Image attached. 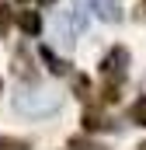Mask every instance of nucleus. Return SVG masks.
<instances>
[{
  "label": "nucleus",
  "mask_w": 146,
  "mask_h": 150,
  "mask_svg": "<svg viewBox=\"0 0 146 150\" xmlns=\"http://www.w3.org/2000/svg\"><path fill=\"white\" fill-rule=\"evenodd\" d=\"M49 4H52V0H49Z\"/></svg>",
  "instance_id": "nucleus-14"
},
{
  "label": "nucleus",
  "mask_w": 146,
  "mask_h": 150,
  "mask_svg": "<svg viewBox=\"0 0 146 150\" xmlns=\"http://www.w3.org/2000/svg\"><path fill=\"white\" fill-rule=\"evenodd\" d=\"M38 56H42V63H45L52 74H66V67H70V63H63V59H59V56H56L49 45H42V49H38Z\"/></svg>",
  "instance_id": "nucleus-4"
},
{
  "label": "nucleus",
  "mask_w": 146,
  "mask_h": 150,
  "mask_svg": "<svg viewBox=\"0 0 146 150\" xmlns=\"http://www.w3.org/2000/svg\"><path fill=\"white\" fill-rule=\"evenodd\" d=\"M84 28H87V11L80 4H70L66 11L56 14V32L66 42H77V35H84Z\"/></svg>",
  "instance_id": "nucleus-2"
},
{
  "label": "nucleus",
  "mask_w": 146,
  "mask_h": 150,
  "mask_svg": "<svg viewBox=\"0 0 146 150\" xmlns=\"http://www.w3.org/2000/svg\"><path fill=\"white\" fill-rule=\"evenodd\" d=\"M139 150H146V143H143V147H139Z\"/></svg>",
  "instance_id": "nucleus-13"
},
{
  "label": "nucleus",
  "mask_w": 146,
  "mask_h": 150,
  "mask_svg": "<svg viewBox=\"0 0 146 150\" xmlns=\"http://www.w3.org/2000/svg\"><path fill=\"white\" fill-rule=\"evenodd\" d=\"M139 11H143V18H146V0H143V4H139Z\"/></svg>",
  "instance_id": "nucleus-11"
},
{
  "label": "nucleus",
  "mask_w": 146,
  "mask_h": 150,
  "mask_svg": "<svg viewBox=\"0 0 146 150\" xmlns=\"http://www.w3.org/2000/svg\"><path fill=\"white\" fill-rule=\"evenodd\" d=\"M84 129H87V133H101V129H111V122L105 115H98V112H87L84 115Z\"/></svg>",
  "instance_id": "nucleus-6"
},
{
  "label": "nucleus",
  "mask_w": 146,
  "mask_h": 150,
  "mask_svg": "<svg viewBox=\"0 0 146 150\" xmlns=\"http://www.w3.org/2000/svg\"><path fill=\"white\" fill-rule=\"evenodd\" d=\"M129 119H132L136 126H146V98H136V101H132V108H129Z\"/></svg>",
  "instance_id": "nucleus-8"
},
{
  "label": "nucleus",
  "mask_w": 146,
  "mask_h": 150,
  "mask_svg": "<svg viewBox=\"0 0 146 150\" xmlns=\"http://www.w3.org/2000/svg\"><path fill=\"white\" fill-rule=\"evenodd\" d=\"M18 21H21V28H25L28 35H38V32H42V18H38V11H21Z\"/></svg>",
  "instance_id": "nucleus-5"
},
{
  "label": "nucleus",
  "mask_w": 146,
  "mask_h": 150,
  "mask_svg": "<svg viewBox=\"0 0 146 150\" xmlns=\"http://www.w3.org/2000/svg\"><path fill=\"white\" fill-rule=\"evenodd\" d=\"M7 28H11V7H7V4L0 0V35H4Z\"/></svg>",
  "instance_id": "nucleus-9"
},
{
  "label": "nucleus",
  "mask_w": 146,
  "mask_h": 150,
  "mask_svg": "<svg viewBox=\"0 0 146 150\" xmlns=\"http://www.w3.org/2000/svg\"><path fill=\"white\" fill-rule=\"evenodd\" d=\"M59 105H63V98L52 94V91H21L18 101H14V108L21 115H28V119H42V115L56 112Z\"/></svg>",
  "instance_id": "nucleus-1"
},
{
  "label": "nucleus",
  "mask_w": 146,
  "mask_h": 150,
  "mask_svg": "<svg viewBox=\"0 0 146 150\" xmlns=\"http://www.w3.org/2000/svg\"><path fill=\"white\" fill-rule=\"evenodd\" d=\"M0 150H28V143H25V140H7V136H4V140H0Z\"/></svg>",
  "instance_id": "nucleus-10"
},
{
  "label": "nucleus",
  "mask_w": 146,
  "mask_h": 150,
  "mask_svg": "<svg viewBox=\"0 0 146 150\" xmlns=\"http://www.w3.org/2000/svg\"><path fill=\"white\" fill-rule=\"evenodd\" d=\"M125 59H129V52H125L122 45H118V49H111L108 56L101 59V74L111 77V80L118 84V80H122V74H125Z\"/></svg>",
  "instance_id": "nucleus-3"
},
{
  "label": "nucleus",
  "mask_w": 146,
  "mask_h": 150,
  "mask_svg": "<svg viewBox=\"0 0 146 150\" xmlns=\"http://www.w3.org/2000/svg\"><path fill=\"white\" fill-rule=\"evenodd\" d=\"M94 11H98L101 18H108V21H122V11H118L115 4H105V0H94Z\"/></svg>",
  "instance_id": "nucleus-7"
},
{
  "label": "nucleus",
  "mask_w": 146,
  "mask_h": 150,
  "mask_svg": "<svg viewBox=\"0 0 146 150\" xmlns=\"http://www.w3.org/2000/svg\"><path fill=\"white\" fill-rule=\"evenodd\" d=\"M0 91H4V80H0Z\"/></svg>",
  "instance_id": "nucleus-12"
}]
</instances>
